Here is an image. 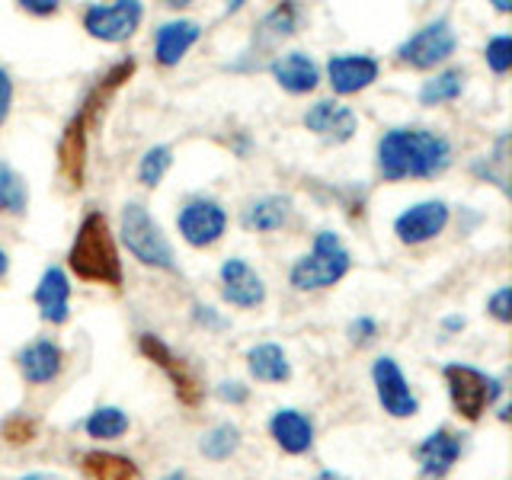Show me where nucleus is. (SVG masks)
<instances>
[{"instance_id": "27", "label": "nucleus", "mask_w": 512, "mask_h": 480, "mask_svg": "<svg viewBox=\"0 0 512 480\" xmlns=\"http://www.w3.org/2000/svg\"><path fill=\"white\" fill-rule=\"evenodd\" d=\"M202 455L205 458H212V461H224V458H231L237 448H240V429L231 426V423H224V426H215L212 432H205L202 436Z\"/></svg>"}, {"instance_id": "32", "label": "nucleus", "mask_w": 512, "mask_h": 480, "mask_svg": "<svg viewBox=\"0 0 512 480\" xmlns=\"http://www.w3.org/2000/svg\"><path fill=\"white\" fill-rule=\"evenodd\" d=\"M487 311L500 320V324H509L512 320V288L509 285H503L500 292H496L490 301H487Z\"/></svg>"}, {"instance_id": "14", "label": "nucleus", "mask_w": 512, "mask_h": 480, "mask_svg": "<svg viewBox=\"0 0 512 480\" xmlns=\"http://www.w3.org/2000/svg\"><path fill=\"white\" fill-rule=\"evenodd\" d=\"M330 84L340 96L359 93L365 87H372L378 80V61L368 55H336L327 64Z\"/></svg>"}, {"instance_id": "4", "label": "nucleus", "mask_w": 512, "mask_h": 480, "mask_svg": "<svg viewBox=\"0 0 512 480\" xmlns=\"http://www.w3.org/2000/svg\"><path fill=\"white\" fill-rule=\"evenodd\" d=\"M349 272V250L333 231H320L314 250L292 266V285L298 292H317V288L336 285Z\"/></svg>"}, {"instance_id": "26", "label": "nucleus", "mask_w": 512, "mask_h": 480, "mask_svg": "<svg viewBox=\"0 0 512 480\" xmlns=\"http://www.w3.org/2000/svg\"><path fill=\"white\" fill-rule=\"evenodd\" d=\"M464 90V74L461 71H442L432 80H426L420 90V103L423 106H439V103H452L458 100Z\"/></svg>"}, {"instance_id": "15", "label": "nucleus", "mask_w": 512, "mask_h": 480, "mask_svg": "<svg viewBox=\"0 0 512 480\" xmlns=\"http://www.w3.org/2000/svg\"><path fill=\"white\" fill-rule=\"evenodd\" d=\"M458 455H461V439L452 429H436L420 448H416V458H420L426 480H442L455 468Z\"/></svg>"}, {"instance_id": "2", "label": "nucleus", "mask_w": 512, "mask_h": 480, "mask_svg": "<svg viewBox=\"0 0 512 480\" xmlns=\"http://www.w3.org/2000/svg\"><path fill=\"white\" fill-rule=\"evenodd\" d=\"M452 164L448 141L426 128H394L378 141V170L384 180H410V176H439Z\"/></svg>"}, {"instance_id": "40", "label": "nucleus", "mask_w": 512, "mask_h": 480, "mask_svg": "<svg viewBox=\"0 0 512 480\" xmlns=\"http://www.w3.org/2000/svg\"><path fill=\"white\" fill-rule=\"evenodd\" d=\"M7 266H10V263H7V253L0 250V276H4V272H7Z\"/></svg>"}, {"instance_id": "6", "label": "nucleus", "mask_w": 512, "mask_h": 480, "mask_svg": "<svg viewBox=\"0 0 512 480\" xmlns=\"http://www.w3.org/2000/svg\"><path fill=\"white\" fill-rule=\"evenodd\" d=\"M445 384H448V397H452V407L458 410L461 420H468V423H477L503 391L496 378L461 362L445 365Z\"/></svg>"}, {"instance_id": "33", "label": "nucleus", "mask_w": 512, "mask_h": 480, "mask_svg": "<svg viewBox=\"0 0 512 480\" xmlns=\"http://www.w3.org/2000/svg\"><path fill=\"white\" fill-rule=\"evenodd\" d=\"M375 333H378V324H375L372 317H359V320H352V327H349L352 343H368Z\"/></svg>"}, {"instance_id": "5", "label": "nucleus", "mask_w": 512, "mask_h": 480, "mask_svg": "<svg viewBox=\"0 0 512 480\" xmlns=\"http://www.w3.org/2000/svg\"><path fill=\"white\" fill-rule=\"evenodd\" d=\"M122 240L125 247L135 253V260H141L144 266H154V269H176V256L173 247L167 244L164 231L157 228L151 221L148 208L138 205V202H128L122 208Z\"/></svg>"}, {"instance_id": "35", "label": "nucleus", "mask_w": 512, "mask_h": 480, "mask_svg": "<svg viewBox=\"0 0 512 480\" xmlns=\"http://www.w3.org/2000/svg\"><path fill=\"white\" fill-rule=\"evenodd\" d=\"M218 397L228 400V404H244V400H247V388L240 381H224L221 388H218Z\"/></svg>"}, {"instance_id": "9", "label": "nucleus", "mask_w": 512, "mask_h": 480, "mask_svg": "<svg viewBox=\"0 0 512 480\" xmlns=\"http://www.w3.org/2000/svg\"><path fill=\"white\" fill-rule=\"evenodd\" d=\"M144 7L138 0H116V4H96L84 13V29L100 42H125L138 29Z\"/></svg>"}, {"instance_id": "25", "label": "nucleus", "mask_w": 512, "mask_h": 480, "mask_svg": "<svg viewBox=\"0 0 512 480\" xmlns=\"http://www.w3.org/2000/svg\"><path fill=\"white\" fill-rule=\"evenodd\" d=\"M26 199V180L10 164H0V215H23Z\"/></svg>"}, {"instance_id": "39", "label": "nucleus", "mask_w": 512, "mask_h": 480, "mask_svg": "<svg viewBox=\"0 0 512 480\" xmlns=\"http://www.w3.org/2000/svg\"><path fill=\"white\" fill-rule=\"evenodd\" d=\"M445 327H452V330H458V327H464V320H458V317H448V320H445Z\"/></svg>"}, {"instance_id": "20", "label": "nucleus", "mask_w": 512, "mask_h": 480, "mask_svg": "<svg viewBox=\"0 0 512 480\" xmlns=\"http://www.w3.org/2000/svg\"><path fill=\"white\" fill-rule=\"evenodd\" d=\"M68 298H71V285H68V276L52 266L45 269V276L39 279V288H36V304H39V314L48 324H64L68 320Z\"/></svg>"}, {"instance_id": "18", "label": "nucleus", "mask_w": 512, "mask_h": 480, "mask_svg": "<svg viewBox=\"0 0 512 480\" xmlns=\"http://www.w3.org/2000/svg\"><path fill=\"white\" fill-rule=\"evenodd\" d=\"M199 36H202V29H199V23H192V20L164 23V26L157 29V42H154L157 61L164 64V68H173V64H180L189 48L199 42Z\"/></svg>"}, {"instance_id": "12", "label": "nucleus", "mask_w": 512, "mask_h": 480, "mask_svg": "<svg viewBox=\"0 0 512 480\" xmlns=\"http://www.w3.org/2000/svg\"><path fill=\"white\" fill-rule=\"evenodd\" d=\"M448 224V205L445 202H420L407 208L404 215L394 221V234L400 237V244H426L436 234L445 231Z\"/></svg>"}, {"instance_id": "17", "label": "nucleus", "mask_w": 512, "mask_h": 480, "mask_svg": "<svg viewBox=\"0 0 512 480\" xmlns=\"http://www.w3.org/2000/svg\"><path fill=\"white\" fill-rule=\"evenodd\" d=\"M16 362H20V372H23V378L29 384H48V381H55L61 375L64 352L52 340H39V343L26 346Z\"/></svg>"}, {"instance_id": "31", "label": "nucleus", "mask_w": 512, "mask_h": 480, "mask_svg": "<svg viewBox=\"0 0 512 480\" xmlns=\"http://www.w3.org/2000/svg\"><path fill=\"white\" fill-rule=\"evenodd\" d=\"M36 420H29V416H10V420L4 423V439L10 445H26L36 439Z\"/></svg>"}, {"instance_id": "38", "label": "nucleus", "mask_w": 512, "mask_h": 480, "mask_svg": "<svg viewBox=\"0 0 512 480\" xmlns=\"http://www.w3.org/2000/svg\"><path fill=\"white\" fill-rule=\"evenodd\" d=\"M20 480H64V477H58V474H26Z\"/></svg>"}, {"instance_id": "37", "label": "nucleus", "mask_w": 512, "mask_h": 480, "mask_svg": "<svg viewBox=\"0 0 512 480\" xmlns=\"http://www.w3.org/2000/svg\"><path fill=\"white\" fill-rule=\"evenodd\" d=\"M196 317L202 320V324H212V327H221V320L212 314V308H196Z\"/></svg>"}, {"instance_id": "41", "label": "nucleus", "mask_w": 512, "mask_h": 480, "mask_svg": "<svg viewBox=\"0 0 512 480\" xmlns=\"http://www.w3.org/2000/svg\"><path fill=\"white\" fill-rule=\"evenodd\" d=\"M160 480H189L186 474H167V477H160Z\"/></svg>"}, {"instance_id": "13", "label": "nucleus", "mask_w": 512, "mask_h": 480, "mask_svg": "<svg viewBox=\"0 0 512 480\" xmlns=\"http://www.w3.org/2000/svg\"><path fill=\"white\" fill-rule=\"evenodd\" d=\"M221 298L234 308H256L266 301V285L244 260H228L221 266Z\"/></svg>"}, {"instance_id": "29", "label": "nucleus", "mask_w": 512, "mask_h": 480, "mask_svg": "<svg viewBox=\"0 0 512 480\" xmlns=\"http://www.w3.org/2000/svg\"><path fill=\"white\" fill-rule=\"evenodd\" d=\"M170 164H173V151L167 148V144H157V148H151L148 154L141 157L138 180H141L144 186H157V183L167 176Z\"/></svg>"}, {"instance_id": "36", "label": "nucleus", "mask_w": 512, "mask_h": 480, "mask_svg": "<svg viewBox=\"0 0 512 480\" xmlns=\"http://www.w3.org/2000/svg\"><path fill=\"white\" fill-rule=\"evenodd\" d=\"M23 10L36 13V16H52V13H58V4L55 0H23Z\"/></svg>"}, {"instance_id": "1", "label": "nucleus", "mask_w": 512, "mask_h": 480, "mask_svg": "<svg viewBox=\"0 0 512 480\" xmlns=\"http://www.w3.org/2000/svg\"><path fill=\"white\" fill-rule=\"evenodd\" d=\"M132 74H135V58H122L119 64H112V68L90 87V93L84 96V103L77 106L71 122L64 125V135L58 141V167L64 180H68V186L74 189L84 186L90 132L96 128V122H100V112L112 100V93H116L125 80H132Z\"/></svg>"}, {"instance_id": "30", "label": "nucleus", "mask_w": 512, "mask_h": 480, "mask_svg": "<svg viewBox=\"0 0 512 480\" xmlns=\"http://www.w3.org/2000/svg\"><path fill=\"white\" fill-rule=\"evenodd\" d=\"M487 64L493 74H506L512 68V39L509 36H496L487 42Z\"/></svg>"}, {"instance_id": "22", "label": "nucleus", "mask_w": 512, "mask_h": 480, "mask_svg": "<svg viewBox=\"0 0 512 480\" xmlns=\"http://www.w3.org/2000/svg\"><path fill=\"white\" fill-rule=\"evenodd\" d=\"M87 480H141V471L132 458L116 452H87L80 458Z\"/></svg>"}, {"instance_id": "24", "label": "nucleus", "mask_w": 512, "mask_h": 480, "mask_svg": "<svg viewBox=\"0 0 512 480\" xmlns=\"http://www.w3.org/2000/svg\"><path fill=\"white\" fill-rule=\"evenodd\" d=\"M292 215V202L282 199V196H266V199H256L247 212H244V224L250 231H279L282 224Z\"/></svg>"}, {"instance_id": "34", "label": "nucleus", "mask_w": 512, "mask_h": 480, "mask_svg": "<svg viewBox=\"0 0 512 480\" xmlns=\"http://www.w3.org/2000/svg\"><path fill=\"white\" fill-rule=\"evenodd\" d=\"M10 106H13V80L4 68H0V125L7 122Z\"/></svg>"}, {"instance_id": "19", "label": "nucleus", "mask_w": 512, "mask_h": 480, "mask_svg": "<svg viewBox=\"0 0 512 480\" xmlns=\"http://www.w3.org/2000/svg\"><path fill=\"white\" fill-rule=\"evenodd\" d=\"M269 432H272V439H276V445L288 455H304L314 442V426L308 416L298 410H279L272 416Z\"/></svg>"}, {"instance_id": "7", "label": "nucleus", "mask_w": 512, "mask_h": 480, "mask_svg": "<svg viewBox=\"0 0 512 480\" xmlns=\"http://www.w3.org/2000/svg\"><path fill=\"white\" fill-rule=\"evenodd\" d=\"M138 349H141V356L144 359H151L160 372H164L173 384V394L180 397V404L186 407H199L202 404V397H205V388H202V381L199 375L192 372V368L180 359V356H173V349L160 340V336L154 333H141V340H138Z\"/></svg>"}, {"instance_id": "21", "label": "nucleus", "mask_w": 512, "mask_h": 480, "mask_svg": "<svg viewBox=\"0 0 512 480\" xmlns=\"http://www.w3.org/2000/svg\"><path fill=\"white\" fill-rule=\"evenodd\" d=\"M272 77L279 80V87L288 93H311L317 87V64L304 52H288L272 61Z\"/></svg>"}, {"instance_id": "28", "label": "nucleus", "mask_w": 512, "mask_h": 480, "mask_svg": "<svg viewBox=\"0 0 512 480\" xmlns=\"http://www.w3.org/2000/svg\"><path fill=\"white\" fill-rule=\"evenodd\" d=\"M87 432L93 439H119L128 432V416L119 407H100L90 413Z\"/></svg>"}, {"instance_id": "8", "label": "nucleus", "mask_w": 512, "mask_h": 480, "mask_svg": "<svg viewBox=\"0 0 512 480\" xmlns=\"http://www.w3.org/2000/svg\"><path fill=\"white\" fill-rule=\"evenodd\" d=\"M455 29L448 20H439V23H429L426 29H420L416 36H410L404 45L397 48V58L400 64H410V68H436L445 58L455 55Z\"/></svg>"}, {"instance_id": "3", "label": "nucleus", "mask_w": 512, "mask_h": 480, "mask_svg": "<svg viewBox=\"0 0 512 480\" xmlns=\"http://www.w3.org/2000/svg\"><path fill=\"white\" fill-rule=\"evenodd\" d=\"M68 266L74 276L84 282L122 288V260H119L116 240L109 234V221L103 212H90L80 221L71 253H68Z\"/></svg>"}, {"instance_id": "16", "label": "nucleus", "mask_w": 512, "mask_h": 480, "mask_svg": "<svg viewBox=\"0 0 512 480\" xmlns=\"http://www.w3.org/2000/svg\"><path fill=\"white\" fill-rule=\"evenodd\" d=\"M304 125H308L311 132L324 135L327 141L340 144V141H349L352 132H356V112L340 106L336 100H320L304 112Z\"/></svg>"}, {"instance_id": "11", "label": "nucleus", "mask_w": 512, "mask_h": 480, "mask_svg": "<svg viewBox=\"0 0 512 480\" xmlns=\"http://www.w3.org/2000/svg\"><path fill=\"white\" fill-rule=\"evenodd\" d=\"M372 378H375V391H378V400L384 413H391L394 420H407V416H416L420 404H416V397L410 391V384L400 372V365L388 356H381L372 368Z\"/></svg>"}, {"instance_id": "10", "label": "nucleus", "mask_w": 512, "mask_h": 480, "mask_svg": "<svg viewBox=\"0 0 512 480\" xmlns=\"http://www.w3.org/2000/svg\"><path fill=\"white\" fill-rule=\"evenodd\" d=\"M176 224H180V234L186 244L192 247H212L221 240L224 228H228V215H224V208L212 199H196L189 202L180 218H176Z\"/></svg>"}, {"instance_id": "23", "label": "nucleus", "mask_w": 512, "mask_h": 480, "mask_svg": "<svg viewBox=\"0 0 512 480\" xmlns=\"http://www.w3.org/2000/svg\"><path fill=\"white\" fill-rule=\"evenodd\" d=\"M247 362H250V375L256 381H288V375H292V365H288L285 352L276 346V343H263V346H253L247 352Z\"/></svg>"}]
</instances>
